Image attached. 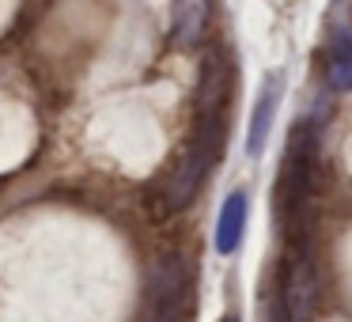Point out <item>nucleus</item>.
<instances>
[{
	"mask_svg": "<svg viewBox=\"0 0 352 322\" xmlns=\"http://www.w3.org/2000/svg\"><path fill=\"white\" fill-rule=\"evenodd\" d=\"M220 322H243V319H239V314H223Z\"/></svg>",
	"mask_w": 352,
	"mask_h": 322,
	"instance_id": "9",
	"label": "nucleus"
},
{
	"mask_svg": "<svg viewBox=\"0 0 352 322\" xmlns=\"http://www.w3.org/2000/svg\"><path fill=\"white\" fill-rule=\"evenodd\" d=\"M212 0H170V46L197 50L205 42Z\"/></svg>",
	"mask_w": 352,
	"mask_h": 322,
	"instance_id": "5",
	"label": "nucleus"
},
{
	"mask_svg": "<svg viewBox=\"0 0 352 322\" xmlns=\"http://www.w3.org/2000/svg\"><path fill=\"white\" fill-rule=\"evenodd\" d=\"M246 216H250V201L243 190H231L220 205V224H216V250L220 254H235L246 231Z\"/></svg>",
	"mask_w": 352,
	"mask_h": 322,
	"instance_id": "7",
	"label": "nucleus"
},
{
	"mask_svg": "<svg viewBox=\"0 0 352 322\" xmlns=\"http://www.w3.org/2000/svg\"><path fill=\"white\" fill-rule=\"evenodd\" d=\"M280 303L288 322H311L322 303V269L314 258V231L288 235L280 266Z\"/></svg>",
	"mask_w": 352,
	"mask_h": 322,
	"instance_id": "4",
	"label": "nucleus"
},
{
	"mask_svg": "<svg viewBox=\"0 0 352 322\" xmlns=\"http://www.w3.org/2000/svg\"><path fill=\"white\" fill-rule=\"evenodd\" d=\"M280 92H284V76L280 72H269L265 84H261V92H258V103H254L250 133H246V155H258L261 144H265L273 114H276V107H280Z\"/></svg>",
	"mask_w": 352,
	"mask_h": 322,
	"instance_id": "6",
	"label": "nucleus"
},
{
	"mask_svg": "<svg viewBox=\"0 0 352 322\" xmlns=\"http://www.w3.org/2000/svg\"><path fill=\"white\" fill-rule=\"evenodd\" d=\"M197 303V281L193 266L182 254H167L148 273L144 299H140V322H190Z\"/></svg>",
	"mask_w": 352,
	"mask_h": 322,
	"instance_id": "3",
	"label": "nucleus"
},
{
	"mask_svg": "<svg viewBox=\"0 0 352 322\" xmlns=\"http://www.w3.org/2000/svg\"><path fill=\"white\" fill-rule=\"evenodd\" d=\"M326 84L333 92H352V31H337L326 46Z\"/></svg>",
	"mask_w": 352,
	"mask_h": 322,
	"instance_id": "8",
	"label": "nucleus"
},
{
	"mask_svg": "<svg viewBox=\"0 0 352 322\" xmlns=\"http://www.w3.org/2000/svg\"><path fill=\"white\" fill-rule=\"evenodd\" d=\"M322 175V133L311 118L292 125L284 144L280 175H276V213H280L284 235L314 231V193Z\"/></svg>",
	"mask_w": 352,
	"mask_h": 322,
	"instance_id": "2",
	"label": "nucleus"
},
{
	"mask_svg": "<svg viewBox=\"0 0 352 322\" xmlns=\"http://www.w3.org/2000/svg\"><path fill=\"white\" fill-rule=\"evenodd\" d=\"M231 95H235V69L223 46H208L197 76V95H193V118L186 144L178 152L170 175L155 186V216H178L193 205L201 186L216 171L228 144V122H231Z\"/></svg>",
	"mask_w": 352,
	"mask_h": 322,
	"instance_id": "1",
	"label": "nucleus"
}]
</instances>
